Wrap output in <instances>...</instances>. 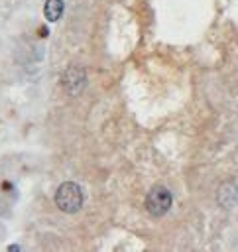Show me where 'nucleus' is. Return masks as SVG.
I'll use <instances>...</instances> for the list:
<instances>
[{"instance_id": "obj_4", "label": "nucleus", "mask_w": 238, "mask_h": 252, "mask_svg": "<svg viewBox=\"0 0 238 252\" xmlns=\"http://www.w3.org/2000/svg\"><path fill=\"white\" fill-rule=\"evenodd\" d=\"M216 199H218V203H220L222 207H226V209L232 207V205H236V203H238V187H236L234 183H224V185H220Z\"/></svg>"}, {"instance_id": "obj_5", "label": "nucleus", "mask_w": 238, "mask_h": 252, "mask_svg": "<svg viewBox=\"0 0 238 252\" xmlns=\"http://www.w3.org/2000/svg\"><path fill=\"white\" fill-rule=\"evenodd\" d=\"M63 0H45V6H43V16L47 22H57L63 14Z\"/></svg>"}, {"instance_id": "obj_1", "label": "nucleus", "mask_w": 238, "mask_h": 252, "mask_svg": "<svg viewBox=\"0 0 238 252\" xmlns=\"http://www.w3.org/2000/svg\"><path fill=\"white\" fill-rule=\"evenodd\" d=\"M85 203V193H83V187L75 181H65L57 187L55 191V205L61 213H67V215H73L77 213Z\"/></svg>"}, {"instance_id": "obj_2", "label": "nucleus", "mask_w": 238, "mask_h": 252, "mask_svg": "<svg viewBox=\"0 0 238 252\" xmlns=\"http://www.w3.org/2000/svg\"><path fill=\"white\" fill-rule=\"evenodd\" d=\"M171 193L169 189H165L163 185H155L149 189L148 197H146V211L151 217H163L169 207H171Z\"/></svg>"}, {"instance_id": "obj_3", "label": "nucleus", "mask_w": 238, "mask_h": 252, "mask_svg": "<svg viewBox=\"0 0 238 252\" xmlns=\"http://www.w3.org/2000/svg\"><path fill=\"white\" fill-rule=\"evenodd\" d=\"M61 85H63V89H65L69 94L77 96V94L85 89V85H87V71H85L83 67H79V65L69 67V69L63 73V77H61Z\"/></svg>"}]
</instances>
